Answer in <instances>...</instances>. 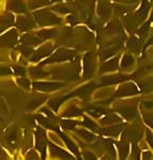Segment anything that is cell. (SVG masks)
Wrapping results in <instances>:
<instances>
[{
	"instance_id": "obj_20",
	"label": "cell",
	"mask_w": 153,
	"mask_h": 160,
	"mask_svg": "<svg viewBox=\"0 0 153 160\" xmlns=\"http://www.w3.org/2000/svg\"><path fill=\"white\" fill-rule=\"evenodd\" d=\"M133 57L129 56V55H125L123 57L122 59V68H129V66H132V64H133Z\"/></svg>"
},
{
	"instance_id": "obj_26",
	"label": "cell",
	"mask_w": 153,
	"mask_h": 160,
	"mask_svg": "<svg viewBox=\"0 0 153 160\" xmlns=\"http://www.w3.org/2000/svg\"><path fill=\"white\" fill-rule=\"evenodd\" d=\"M82 125L86 126V127L91 128V129H95V128H97V124H95L94 122H92L91 120H89V118H85Z\"/></svg>"
},
{
	"instance_id": "obj_7",
	"label": "cell",
	"mask_w": 153,
	"mask_h": 160,
	"mask_svg": "<svg viewBox=\"0 0 153 160\" xmlns=\"http://www.w3.org/2000/svg\"><path fill=\"white\" fill-rule=\"evenodd\" d=\"M51 52V46L48 45V46H44V47H41L40 49H39L37 52H35V55L32 57V59L31 60L32 61H39L40 59L44 58V57L48 56L49 53Z\"/></svg>"
},
{
	"instance_id": "obj_34",
	"label": "cell",
	"mask_w": 153,
	"mask_h": 160,
	"mask_svg": "<svg viewBox=\"0 0 153 160\" xmlns=\"http://www.w3.org/2000/svg\"><path fill=\"white\" fill-rule=\"evenodd\" d=\"M54 1H58V0H54Z\"/></svg>"
},
{
	"instance_id": "obj_8",
	"label": "cell",
	"mask_w": 153,
	"mask_h": 160,
	"mask_svg": "<svg viewBox=\"0 0 153 160\" xmlns=\"http://www.w3.org/2000/svg\"><path fill=\"white\" fill-rule=\"evenodd\" d=\"M98 14H100L101 16L104 17V18H107V17L109 16V14H110V7H109V4H108L107 2L102 1L100 3V6H98Z\"/></svg>"
},
{
	"instance_id": "obj_18",
	"label": "cell",
	"mask_w": 153,
	"mask_h": 160,
	"mask_svg": "<svg viewBox=\"0 0 153 160\" xmlns=\"http://www.w3.org/2000/svg\"><path fill=\"white\" fill-rule=\"evenodd\" d=\"M119 149H120V154H121V157L122 158H125L126 155L129 153V145L126 142H121V143H119Z\"/></svg>"
},
{
	"instance_id": "obj_24",
	"label": "cell",
	"mask_w": 153,
	"mask_h": 160,
	"mask_svg": "<svg viewBox=\"0 0 153 160\" xmlns=\"http://www.w3.org/2000/svg\"><path fill=\"white\" fill-rule=\"evenodd\" d=\"M31 74H32V76L33 77H38V78H42V77H45L46 74L45 72H43L42 69H40V68H33L32 71H31Z\"/></svg>"
},
{
	"instance_id": "obj_1",
	"label": "cell",
	"mask_w": 153,
	"mask_h": 160,
	"mask_svg": "<svg viewBox=\"0 0 153 160\" xmlns=\"http://www.w3.org/2000/svg\"><path fill=\"white\" fill-rule=\"evenodd\" d=\"M34 17L40 26L59 24L61 22V19L59 17H57L55 14H53V13L49 11H45V10L38 11L37 13H34Z\"/></svg>"
},
{
	"instance_id": "obj_16",
	"label": "cell",
	"mask_w": 153,
	"mask_h": 160,
	"mask_svg": "<svg viewBox=\"0 0 153 160\" xmlns=\"http://www.w3.org/2000/svg\"><path fill=\"white\" fill-rule=\"evenodd\" d=\"M119 131H120V128L119 127H113V128H106V129H101L100 132L107 136H116L119 133Z\"/></svg>"
},
{
	"instance_id": "obj_14",
	"label": "cell",
	"mask_w": 153,
	"mask_h": 160,
	"mask_svg": "<svg viewBox=\"0 0 153 160\" xmlns=\"http://www.w3.org/2000/svg\"><path fill=\"white\" fill-rule=\"evenodd\" d=\"M61 137H62V139H63V141L66 142V144L67 146H69V148L71 149L73 153H75V154H78V148H77V146L75 145V143L73 141H71L70 140L69 138L66 136V135H61Z\"/></svg>"
},
{
	"instance_id": "obj_15",
	"label": "cell",
	"mask_w": 153,
	"mask_h": 160,
	"mask_svg": "<svg viewBox=\"0 0 153 160\" xmlns=\"http://www.w3.org/2000/svg\"><path fill=\"white\" fill-rule=\"evenodd\" d=\"M49 0H31L30 1V9H34V8H40L49 3Z\"/></svg>"
},
{
	"instance_id": "obj_11",
	"label": "cell",
	"mask_w": 153,
	"mask_h": 160,
	"mask_svg": "<svg viewBox=\"0 0 153 160\" xmlns=\"http://www.w3.org/2000/svg\"><path fill=\"white\" fill-rule=\"evenodd\" d=\"M57 34V31L56 30H50V29H47V30H42V31H39L37 33V37L40 38L41 41L42 40H45V38H54L55 35Z\"/></svg>"
},
{
	"instance_id": "obj_31",
	"label": "cell",
	"mask_w": 153,
	"mask_h": 160,
	"mask_svg": "<svg viewBox=\"0 0 153 160\" xmlns=\"http://www.w3.org/2000/svg\"><path fill=\"white\" fill-rule=\"evenodd\" d=\"M117 1H121V2H126V3H132V2H136L137 0H117Z\"/></svg>"
},
{
	"instance_id": "obj_12",
	"label": "cell",
	"mask_w": 153,
	"mask_h": 160,
	"mask_svg": "<svg viewBox=\"0 0 153 160\" xmlns=\"http://www.w3.org/2000/svg\"><path fill=\"white\" fill-rule=\"evenodd\" d=\"M117 66H118V59L115 58L113 59V60H110L109 62H107L106 64L102 66V68H101V71L102 72H110V71H115L117 68Z\"/></svg>"
},
{
	"instance_id": "obj_25",
	"label": "cell",
	"mask_w": 153,
	"mask_h": 160,
	"mask_svg": "<svg viewBox=\"0 0 153 160\" xmlns=\"http://www.w3.org/2000/svg\"><path fill=\"white\" fill-rule=\"evenodd\" d=\"M118 121H119V118L116 117V115H108V117L105 118V120H102V123L103 124H110V123L118 122Z\"/></svg>"
},
{
	"instance_id": "obj_32",
	"label": "cell",
	"mask_w": 153,
	"mask_h": 160,
	"mask_svg": "<svg viewBox=\"0 0 153 160\" xmlns=\"http://www.w3.org/2000/svg\"><path fill=\"white\" fill-rule=\"evenodd\" d=\"M69 20H70L71 22H77V19L75 18V16H73V17H69Z\"/></svg>"
},
{
	"instance_id": "obj_33",
	"label": "cell",
	"mask_w": 153,
	"mask_h": 160,
	"mask_svg": "<svg viewBox=\"0 0 153 160\" xmlns=\"http://www.w3.org/2000/svg\"><path fill=\"white\" fill-rule=\"evenodd\" d=\"M86 158H94V156H91V155H88V154H86Z\"/></svg>"
},
{
	"instance_id": "obj_17",
	"label": "cell",
	"mask_w": 153,
	"mask_h": 160,
	"mask_svg": "<svg viewBox=\"0 0 153 160\" xmlns=\"http://www.w3.org/2000/svg\"><path fill=\"white\" fill-rule=\"evenodd\" d=\"M82 113V110H79L78 108H76L75 106H72L69 110L64 113V117H76Z\"/></svg>"
},
{
	"instance_id": "obj_29",
	"label": "cell",
	"mask_w": 153,
	"mask_h": 160,
	"mask_svg": "<svg viewBox=\"0 0 153 160\" xmlns=\"http://www.w3.org/2000/svg\"><path fill=\"white\" fill-rule=\"evenodd\" d=\"M7 138H8V140H9L10 142L14 141V139L16 138V132H15L14 130H13V131H11V132H10L9 135H8V137H7Z\"/></svg>"
},
{
	"instance_id": "obj_23",
	"label": "cell",
	"mask_w": 153,
	"mask_h": 160,
	"mask_svg": "<svg viewBox=\"0 0 153 160\" xmlns=\"http://www.w3.org/2000/svg\"><path fill=\"white\" fill-rule=\"evenodd\" d=\"M78 133L82 137V138L86 139L87 141H92L93 139H94V136H93L91 132L87 131V130H78Z\"/></svg>"
},
{
	"instance_id": "obj_6",
	"label": "cell",
	"mask_w": 153,
	"mask_h": 160,
	"mask_svg": "<svg viewBox=\"0 0 153 160\" xmlns=\"http://www.w3.org/2000/svg\"><path fill=\"white\" fill-rule=\"evenodd\" d=\"M9 9L17 13H25L26 4L23 0H11L9 3Z\"/></svg>"
},
{
	"instance_id": "obj_21",
	"label": "cell",
	"mask_w": 153,
	"mask_h": 160,
	"mask_svg": "<svg viewBox=\"0 0 153 160\" xmlns=\"http://www.w3.org/2000/svg\"><path fill=\"white\" fill-rule=\"evenodd\" d=\"M120 112L122 113L123 117L126 118H133L135 114H136V111L131 109V108H124V109L120 110Z\"/></svg>"
},
{
	"instance_id": "obj_13",
	"label": "cell",
	"mask_w": 153,
	"mask_h": 160,
	"mask_svg": "<svg viewBox=\"0 0 153 160\" xmlns=\"http://www.w3.org/2000/svg\"><path fill=\"white\" fill-rule=\"evenodd\" d=\"M118 92H122V93H119L118 95H131V94H136L137 90L133 84H126L121 88Z\"/></svg>"
},
{
	"instance_id": "obj_3",
	"label": "cell",
	"mask_w": 153,
	"mask_h": 160,
	"mask_svg": "<svg viewBox=\"0 0 153 160\" xmlns=\"http://www.w3.org/2000/svg\"><path fill=\"white\" fill-rule=\"evenodd\" d=\"M17 41L16 30H12L0 37V46H13Z\"/></svg>"
},
{
	"instance_id": "obj_30",
	"label": "cell",
	"mask_w": 153,
	"mask_h": 160,
	"mask_svg": "<svg viewBox=\"0 0 153 160\" xmlns=\"http://www.w3.org/2000/svg\"><path fill=\"white\" fill-rule=\"evenodd\" d=\"M14 71H15V74L16 75H22V76H24L25 75L24 68H14Z\"/></svg>"
},
{
	"instance_id": "obj_5",
	"label": "cell",
	"mask_w": 153,
	"mask_h": 160,
	"mask_svg": "<svg viewBox=\"0 0 153 160\" xmlns=\"http://www.w3.org/2000/svg\"><path fill=\"white\" fill-rule=\"evenodd\" d=\"M16 25L20 30H28V29H31V28L35 27L34 22H33L30 17H25V16L18 17Z\"/></svg>"
},
{
	"instance_id": "obj_9",
	"label": "cell",
	"mask_w": 153,
	"mask_h": 160,
	"mask_svg": "<svg viewBox=\"0 0 153 160\" xmlns=\"http://www.w3.org/2000/svg\"><path fill=\"white\" fill-rule=\"evenodd\" d=\"M23 43L25 45L29 46V45H35V44H39L41 42V40L39 38L37 35H33V34H26L22 38Z\"/></svg>"
},
{
	"instance_id": "obj_10",
	"label": "cell",
	"mask_w": 153,
	"mask_h": 160,
	"mask_svg": "<svg viewBox=\"0 0 153 160\" xmlns=\"http://www.w3.org/2000/svg\"><path fill=\"white\" fill-rule=\"evenodd\" d=\"M49 146H50L51 152H53V154L55 155V156L60 157V158H73V157H72L71 155L67 154L66 151H63L62 148H57V146H55L54 144H50Z\"/></svg>"
},
{
	"instance_id": "obj_19",
	"label": "cell",
	"mask_w": 153,
	"mask_h": 160,
	"mask_svg": "<svg viewBox=\"0 0 153 160\" xmlns=\"http://www.w3.org/2000/svg\"><path fill=\"white\" fill-rule=\"evenodd\" d=\"M61 125L64 129H73L75 126L77 125V122L72 121V120H63L61 122Z\"/></svg>"
},
{
	"instance_id": "obj_2",
	"label": "cell",
	"mask_w": 153,
	"mask_h": 160,
	"mask_svg": "<svg viewBox=\"0 0 153 160\" xmlns=\"http://www.w3.org/2000/svg\"><path fill=\"white\" fill-rule=\"evenodd\" d=\"M73 56H74L73 51L67 50V49H59L55 55L49 59V60L44 62V64L51 63V62H60V61H64V60H69V59L73 58Z\"/></svg>"
},
{
	"instance_id": "obj_27",
	"label": "cell",
	"mask_w": 153,
	"mask_h": 160,
	"mask_svg": "<svg viewBox=\"0 0 153 160\" xmlns=\"http://www.w3.org/2000/svg\"><path fill=\"white\" fill-rule=\"evenodd\" d=\"M17 82H18V83L20 84V86L25 87L26 89H29V87H30V82L28 81L27 79H24V78L18 79V80H17Z\"/></svg>"
},
{
	"instance_id": "obj_4",
	"label": "cell",
	"mask_w": 153,
	"mask_h": 160,
	"mask_svg": "<svg viewBox=\"0 0 153 160\" xmlns=\"http://www.w3.org/2000/svg\"><path fill=\"white\" fill-rule=\"evenodd\" d=\"M61 87H62L61 83H55V82H34L33 83V88L35 90L46 91V92L54 91V90H57Z\"/></svg>"
},
{
	"instance_id": "obj_22",
	"label": "cell",
	"mask_w": 153,
	"mask_h": 160,
	"mask_svg": "<svg viewBox=\"0 0 153 160\" xmlns=\"http://www.w3.org/2000/svg\"><path fill=\"white\" fill-rule=\"evenodd\" d=\"M44 99H45V97H42V98H40V99L32 100V102H30L29 104H28L27 108H29V109H35L38 106H40L41 104H42Z\"/></svg>"
},
{
	"instance_id": "obj_28",
	"label": "cell",
	"mask_w": 153,
	"mask_h": 160,
	"mask_svg": "<svg viewBox=\"0 0 153 160\" xmlns=\"http://www.w3.org/2000/svg\"><path fill=\"white\" fill-rule=\"evenodd\" d=\"M22 52L24 53L25 56H27V57H28L29 55H31V53H32V49H31L29 46L26 45V47H23V48H22Z\"/></svg>"
}]
</instances>
